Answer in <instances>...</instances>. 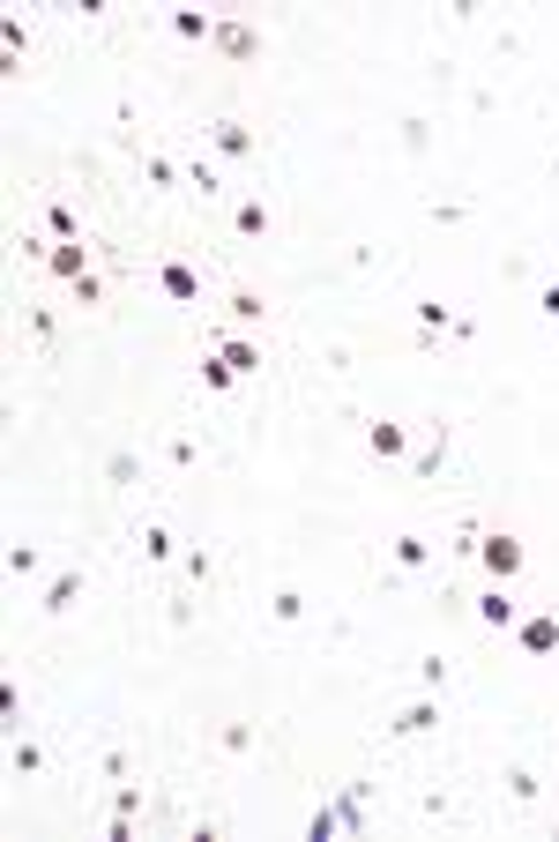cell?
I'll use <instances>...</instances> for the list:
<instances>
[{"mask_svg": "<svg viewBox=\"0 0 559 842\" xmlns=\"http://www.w3.org/2000/svg\"><path fill=\"white\" fill-rule=\"evenodd\" d=\"M165 31H173L179 45H216V15H210V8H173Z\"/></svg>", "mask_w": 559, "mask_h": 842, "instance_id": "obj_14", "label": "cell"}, {"mask_svg": "<svg viewBox=\"0 0 559 842\" xmlns=\"http://www.w3.org/2000/svg\"><path fill=\"white\" fill-rule=\"evenodd\" d=\"M45 232H52V239H90V232H83V216L68 210L60 194H45Z\"/></svg>", "mask_w": 559, "mask_h": 842, "instance_id": "obj_22", "label": "cell"}, {"mask_svg": "<svg viewBox=\"0 0 559 842\" xmlns=\"http://www.w3.org/2000/svg\"><path fill=\"white\" fill-rule=\"evenodd\" d=\"M306 612H313V596H306V590H276V596H269V619H276V627H299Z\"/></svg>", "mask_w": 559, "mask_h": 842, "instance_id": "obj_24", "label": "cell"}, {"mask_svg": "<svg viewBox=\"0 0 559 842\" xmlns=\"http://www.w3.org/2000/svg\"><path fill=\"white\" fill-rule=\"evenodd\" d=\"M142 179H150V194H173V187L187 179V171H179L173 157H165V150H150V157H142Z\"/></svg>", "mask_w": 559, "mask_h": 842, "instance_id": "obj_23", "label": "cell"}, {"mask_svg": "<svg viewBox=\"0 0 559 842\" xmlns=\"http://www.w3.org/2000/svg\"><path fill=\"white\" fill-rule=\"evenodd\" d=\"M216 746H224V754H254L261 731H254V723H224V731H216Z\"/></svg>", "mask_w": 559, "mask_h": 842, "instance_id": "obj_31", "label": "cell"}, {"mask_svg": "<svg viewBox=\"0 0 559 842\" xmlns=\"http://www.w3.org/2000/svg\"><path fill=\"white\" fill-rule=\"evenodd\" d=\"M471 612H477V627L515 633V619H522V596H515V582H492L485 596H471Z\"/></svg>", "mask_w": 559, "mask_h": 842, "instance_id": "obj_5", "label": "cell"}, {"mask_svg": "<svg viewBox=\"0 0 559 842\" xmlns=\"http://www.w3.org/2000/svg\"><path fill=\"white\" fill-rule=\"evenodd\" d=\"M23 52H31L23 15H0V75H23Z\"/></svg>", "mask_w": 559, "mask_h": 842, "instance_id": "obj_16", "label": "cell"}, {"mask_svg": "<svg viewBox=\"0 0 559 842\" xmlns=\"http://www.w3.org/2000/svg\"><path fill=\"white\" fill-rule=\"evenodd\" d=\"M134 552H142L150 567H173V559H179L187 545H179V530H173V522H157V514H150V522H134Z\"/></svg>", "mask_w": 559, "mask_h": 842, "instance_id": "obj_9", "label": "cell"}, {"mask_svg": "<svg viewBox=\"0 0 559 842\" xmlns=\"http://www.w3.org/2000/svg\"><path fill=\"white\" fill-rule=\"evenodd\" d=\"M68 292H75V306H83V313H105V306H112V284H105V269H90L83 284H68Z\"/></svg>", "mask_w": 559, "mask_h": 842, "instance_id": "obj_27", "label": "cell"}, {"mask_svg": "<svg viewBox=\"0 0 559 842\" xmlns=\"http://www.w3.org/2000/svg\"><path fill=\"white\" fill-rule=\"evenodd\" d=\"M179 567H187L194 582H210V545H187V552H179Z\"/></svg>", "mask_w": 559, "mask_h": 842, "instance_id": "obj_38", "label": "cell"}, {"mask_svg": "<svg viewBox=\"0 0 559 842\" xmlns=\"http://www.w3.org/2000/svg\"><path fill=\"white\" fill-rule=\"evenodd\" d=\"M194 380H202L210 395H224V388H239V373H231V358H224V351H202V366H194Z\"/></svg>", "mask_w": 559, "mask_h": 842, "instance_id": "obj_21", "label": "cell"}, {"mask_svg": "<svg viewBox=\"0 0 559 842\" xmlns=\"http://www.w3.org/2000/svg\"><path fill=\"white\" fill-rule=\"evenodd\" d=\"M426 731H440V693H411V701L388 716V738H426Z\"/></svg>", "mask_w": 559, "mask_h": 842, "instance_id": "obj_7", "label": "cell"}, {"mask_svg": "<svg viewBox=\"0 0 559 842\" xmlns=\"http://www.w3.org/2000/svg\"><path fill=\"white\" fill-rule=\"evenodd\" d=\"M173 463H179V470L202 463V440H194V432H179V440H173Z\"/></svg>", "mask_w": 559, "mask_h": 842, "instance_id": "obj_39", "label": "cell"}, {"mask_svg": "<svg viewBox=\"0 0 559 842\" xmlns=\"http://www.w3.org/2000/svg\"><path fill=\"white\" fill-rule=\"evenodd\" d=\"M366 425V455H373V463H403V455H411V425L403 418H358Z\"/></svg>", "mask_w": 559, "mask_h": 842, "instance_id": "obj_6", "label": "cell"}, {"mask_svg": "<svg viewBox=\"0 0 559 842\" xmlns=\"http://www.w3.org/2000/svg\"><path fill=\"white\" fill-rule=\"evenodd\" d=\"M269 321V298L254 292V284H231V298H224V329H261Z\"/></svg>", "mask_w": 559, "mask_h": 842, "instance_id": "obj_13", "label": "cell"}, {"mask_svg": "<svg viewBox=\"0 0 559 842\" xmlns=\"http://www.w3.org/2000/svg\"><path fill=\"white\" fill-rule=\"evenodd\" d=\"M202 134H210V150L224 157V165H247V157H261V134H254L247 120H231V112H224V120H210Z\"/></svg>", "mask_w": 559, "mask_h": 842, "instance_id": "obj_2", "label": "cell"}, {"mask_svg": "<svg viewBox=\"0 0 559 842\" xmlns=\"http://www.w3.org/2000/svg\"><path fill=\"white\" fill-rule=\"evenodd\" d=\"M38 567H45V545H31V537H15V545H8V574H15V582H31Z\"/></svg>", "mask_w": 559, "mask_h": 842, "instance_id": "obj_28", "label": "cell"}, {"mask_svg": "<svg viewBox=\"0 0 559 842\" xmlns=\"http://www.w3.org/2000/svg\"><path fill=\"white\" fill-rule=\"evenodd\" d=\"M440 463H448V425L432 432V448H426V455H418V477H432V470H440Z\"/></svg>", "mask_w": 559, "mask_h": 842, "instance_id": "obj_36", "label": "cell"}, {"mask_svg": "<svg viewBox=\"0 0 559 842\" xmlns=\"http://www.w3.org/2000/svg\"><path fill=\"white\" fill-rule=\"evenodd\" d=\"M269 224H276V216H269V202H261V194H247V202L231 210V239H269Z\"/></svg>", "mask_w": 559, "mask_h": 842, "instance_id": "obj_18", "label": "cell"}, {"mask_svg": "<svg viewBox=\"0 0 559 842\" xmlns=\"http://www.w3.org/2000/svg\"><path fill=\"white\" fill-rule=\"evenodd\" d=\"M187 187H194V194L210 202V194H224V171H216V165H202V157H194V165H187Z\"/></svg>", "mask_w": 559, "mask_h": 842, "instance_id": "obj_32", "label": "cell"}, {"mask_svg": "<svg viewBox=\"0 0 559 842\" xmlns=\"http://www.w3.org/2000/svg\"><path fill=\"white\" fill-rule=\"evenodd\" d=\"M157 292H165V306H179V313H194L202 306V269L194 261H157Z\"/></svg>", "mask_w": 559, "mask_h": 842, "instance_id": "obj_3", "label": "cell"}, {"mask_svg": "<svg viewBox=\"0 0 559 842\" xmlns=\"http://www.w3.org/2000/svg\"><path fill=\"white\" fill-rule=\"evenodd\" d=\"M90 269H97V247H90V239H60L52 261H45V276H52V284H83Z\"/></svg>", "mask_w": 559, "mask_h": 842, "instance_id": "obj_8", "label": "cell"}, {"mask_svg": "<svg viewBox=\"0 0 559 842\" xmlns=\"http://www.w3.org/2000/svg\"><path fill=\"white\" fill-rule=\"evenodd\" d=\"M366 791H373V783H344V791H336V820H344V835L366 828Z\"/></svg>", "mask_w": 559, "mask_h": 842, "instance_id": "obj_20", "label": "cell"}, {"mask_svg": "<svg viewBox=\"0 0 559 842\" xmlns=\"http://www.w3.org/2000/svg\"><path fill=\"white\" fill-rule=\"evenodd\" d=\"M336 835H344L336 805H313V813H306V842H336Z\"/></svg>", "mask_w": 559, "mask_h": 842, "instance_id": "obj_30", "label": "cell"}, {"mask_svg": "<svg viewBox=\"0 0 559 842\" xmlns=\"http://www.w3.org/2000/svg\"><path fill=\"white\" fill-rule=\"evenodd\" d=\"M395 142H403V157H426V150H432V120H426V112H411Z\"/></svg>", "mask_w": 559, "mask_h": 842, "instance_id": "obj_29", "label": "cell"}, {"mask_svg": "<svg viewBox=\"0 0 559 842\" xmlns=\"http://www.w3.org/2000/svg\"><path fill=\"white\" fill-rule=\"evenodd\" d=\"M112 813L134 820V813H142V783H112Z\"/></svg>", "mask_w": 559, "mask_h": 842, "instance_id": "obj_35", "label": "cell"}, {"mask_svg": "<svg viewBox=\"0 0 559 842\" xmlns=\"http://www.w3.org/2000/svg\"><path fill=\"white\" fill-rule=\"evenodd\" d=\"M500 783H508V798H515V805H537V798H545V775H537V768H522V760L500 775Z\"/></svg>", "mask_w": 559, "mask_h": 842, "instance_id": "obj_26", "label": "cell"}, {"mask_svg": "<svg viewBox=\"0 0 559 842\" xmlns=\"http://www.w3.org/2000/svg\"><path fill=\"white\" fill-rule=\"evenodd\" d=\"M216 52H224V60H254L261 31H254V23H216Z\"/></svg>", "mask_w": 559, "mask_h": 842, "instance_id": "obj_17", "label": "cell"}, {"mask_svg": "<svg viewBox=\"0 0 559 842\" xmlns=\"http://www.w3.org/2000/svg\"><path fill=\"white\" fill-rule=\"evenodd\" d=\"M8 775H15V783H23V775H45V746H38V738H15V746H8Z\"/></svg>", "mask_w": 559, "mask_h": 842, "instance_id": "obj_25", "label": "cell"}, {"mask_svg": "<svg viewBox=\"0 0 559 842\" xmlns=\"http://www.w3.org/2000/svg\"><path fill=\"white\" fill-rule=\"evenodd\" d=\"M23 716V686H15V678H0V723H15Z\"/></svg>", "mask_w": 559, "mask_h": 842, "instance_id": "obj_37", "label": "cell"}, {"mask_svg": "<svg viewBox=\"0 0 559 842\" xmlns=\"http://www.w3.org/2000/svg\"><path fill=\"white\" fill-rule=\"evenodd\" d=\"M105 485H112V493H134V485H142V448H112V455H105Z\"/></svg>", "mask_w": 559, "mask_h": 842, "instance_id": "obj_19", "label": "cell"}, {"mask_svg": "<svg viewBox=\"0 0 559 842\" xmlns=\"http://www.w3.org/2000/svg\"><path fill=\"white\" fill-rule=\"evenodd\" d=\"M537 321H559V276H552V284H537Z\"/></svg>", "mask_w": 559, "mask_h": 842, "instance_id": "obj_40", "label": "cell"}, {"mask_svg": "<svg viewBox=\"0 0 559 842\" xmlns=\"http://www.w3.org/2000/svg\"><path fill=\"white\" fill-rule=\"evenodd\" d=\"M552 179H559V150H552Z\"/></svg>", "mask_w": 559, "mask_h": 842, "instance_id": "obj_41", "label": "cell"}, {"mask_svg": "<svg viewBox=\"0 0 559 842\" xmlns=\"http://www.w3.org/2000/svg\"><path fill=\"white\" fill-rule=\"evenodd\" d=\"M411 321H418V336H455V321H463V313H455V306H448V298H411Z\"/></svg>", "mask_w": 559, "mask_h": 842, "instance_id": "obj_15", "label": "cell"}, {"mask_svg": "<svg viewBox=\"0 0 559 842\" xmlns=\"http://www.w3.org/2000/svg\"><path fill=\"white\" fill-rule=\"evenodd\" d=\"M388 567H395V574H432V567H440V545H432L426 530H403V537H388Z\"/></svg>", "mask_w": 559, "mask_h": 842, "instance_id": "obj_4", "label": "cell"}, {"mask_svg": "<svg viewBox=\"0 0 559 842\" xmlns=\"http://www.w3.org/2000/svg\"><path fill=\"white\" fill-rule=\"evenodd\" d=\"M210 351H224L239 380H254V373H261V343L247 336V329H210Z\"/></svg>", "mask_w": 559, "mask_h": 842, "instance_id": "obj_11", "label": "cell"}, {"mask_svg": "<svg viewBox=\"0 0 559 842\" xmlns=\"http://www.w3.org/2000/svg\"><path fill=\"white\" fill-rule=\"evenodd\" d=\"M448 672H455L448 656H418V693H440V686H448Z\"/></svg>", "mask_w": 559, "mask_h": 842, "instance_id": "obj_33", "label": "cell"}, {"mask_svg": "<svg viewBox=\"0 0 559 842\" xmlns=\"http://www.w3.org/2000/svg\"><path fill=\"white\" fill-rule=\"evenodd\" d=\"M83 582H90L83 567H60V574L45 582V604H38V612H45V619H68V612H75V596H83Z\"/></svg>", "mask_w": 559, "mask_h": 842, "instance_id": "obj_12", "label": "cell"}, {"mask_svg": "<svg viewBox=\"0 0 559 842\" xmlns=\"http://www.w3.org/2000/svg\"><path fill=\"white\" fill-rule=\"evenodd\" d=\"M477 567H485V582H515L522 567H530V545H522L515 530H477Z\"/></svg>", "mask_w": 559, "mask_h": 842, "instance_id": "obj_1", "label": "cell"}, {"mask_svg": "<svg viewBox=\"0 0 559 842\" xmlns=\"http://www.w3.org/2000/svg\"><path fill=\"white\" fill-rule=\"evenodd\" d=\"M31 336L52 351V336H60V313H52V306H31Z\"/></svg>", "mask_w": 559, "mask_h": 842, "instance_id": "obj_34", "label": "cell"}, {"mask_svg": "<svg viewBox=\"0 0 559 842\" xmlns=\"http://www.w3.org/2000/svg\"><path fill=\"white\" fill-rule=\"evenodd\" d=\"M515 649H522V656H552V649H559V612H522V619H515Z\"/></svg>", "mask_w": 559, "mask_h": 842, "instance_id": "obj_10", "label": "cell"}]
</instances>
